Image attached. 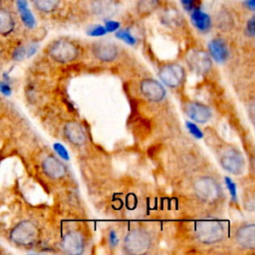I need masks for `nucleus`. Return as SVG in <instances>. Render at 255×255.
<instances>
[{"label": "nucleus", "mask_w": 255, "mask_h": 255, "mask_svg": "<svg viewBox=\"0 0 255 255\" xmlns=\"http://www.w3.org/2000/svg\"><path fill=\"white\" fill-rule=\"evenodd\" d=\"M195 237L202 244H215L225 236L224 225L217 220H201L195 224Z\"/></svg>", "instance_id": "obj_1"}, {"label": "nucleus", "mask_w": 255, "mask_h": 255, "mask_svg": "<svg viewBox=\"0 0 255 255\" xmlns=\"http://www.w3.org/2000/svg\"><path fill=\"white\" fill-rule=\"evenodd\" d=\"M39 238V229L37 225L30 220L18 222L10 231L9 239L17 246H32Z\"/></svg>", "instance_id": "obj_2"}, {"label": "nucleus", "mask_w": 255, "mask_h": 255, "mask_svg": "<svg viewBox=\"0 0 255 255\" xmlns=\"http://www.w3.org/2000/svg\"><path fill=\"white\" fill-rule=\"evenodd\" d=\"M151 246V237L147 231L141 228L130 230L125 237L123 248L126 253L141 255L146 253Z\"/></svg>", "instance_id": "obj_3"}, {"label": "nucleus", "mask_w": 255, "mask_h": 255, "mask_svg": "<svg viewBox=\"0 0 255 255\" xmlns=\"http://www.w3.org/2000/svg\"><path fill=\"white\" fill-rule=\"evenodd\" d=\"M193 191L196 197L205 203H214L221 197V186L211 176H202L193 183Z\"/></svg>", "instance_id": "obj_4"}, {"label": "nucleus", "mask_w": 255, "mask_h": 255, "mask_svg": "<svg viewBox=\"0 0 255 255\" xmlns=\"http://www.w3.org/2000/svg\"><path fill=\"white\" fill-rule=\"evenodd\" d=\"M79 47L72 41L67 39H59L53 42L49 49V56L58 63L67 64L74 61L79 56Z\"/></svg>", "instance_id": "obj_5"}, {"label": "nucleus", "mask_w": 255, "mask_h": 255, "mask_svg": "<svg viewBox=\"0 0 255 255\" xmlns=\"http://www.w3.org/2000/svg\"><path fill=\"white\" fill-rule=\"evenodd\" d=\"M221 166L232 174H240L244 170L245 160L242 153L233 146H225L219 151Z\"/></svg>", "instance_id": "obj_6"}, {"label": "nucleus", "mask_w": 255, "mask_h": 255, "mask_svg": "<svg viewBox=\"0 0 255 255\" xmlns=\"http://www.w3.org/2000/svg\"><path fill=\"white\" fill-rule=\"evenodd\" d=\"M159 79L169 88H177L185 78V72L181 65L170 63L162 66L158 70Z\"/></svg>", "instance_id": "obj_7"}, {"label": "nucleus", "mask_w": 255, "mask_h": 255, "mask_svg": "<svg viewBox=\"0 0 255 255\" xmlns=\"http://www.w3.org/2000/svg\"><path fill=\"white\" fill-rule=\"evenodd\" d=\"M186 62L192 71L200 75L208 73L212 67L211 57L203 50L190 51L186 56Z\"/></svg>", "instance_id": "obj_8"}, {"label": "nucleus", "mask_w": 255, "mask_h": 255, "mask_svg": "<svg viewBox=\"0 0 255 255\" xmlns=\"http://www.w3.org/2000/svg\"><path fill=\"white\" fill-rule=\"evenodd\" d=\"M92 53L95 58L102 62H112L118 57L119 49L115 43L103 40L93 44Z\"/></svg>", "instance_id": "obj_9"}, {"label": "nucleus", "mask_w": 255, "mask_h": 255, "mask_svg": "<svg viewBox=\"0 0 255 255\" xmlns=\"http://www.w3.org/2000/svg\"><path fill=\"white\" fill-rule=\"evenodd\" d=\"M61 249L70 255L83 253L85 249L84 236L78 231H71L67 233L61 241Z\"/></svg>", "instance_id": "obj_10"}, {"label": "nucleus", "mask_w": 255, "mask_h": 255, "mask_svg": "<svg viewBox=\"0 0 255 255\" xmlns=\"http://www.w3.org/2000/svg\"><path fill=\"white\" fill-rule=\"evenodd\" d=\"M140 93L150 102H160L165 97L163 86L154 79H144L139 85Z\"/></svg>", "instance_id": "obj_11"}, {"label": "nucleus", "mask_w": 255, "mask_h": 255, "mask_svg": "<svg viewBox=\"0 0 255 255\" xmlns=\"http://www.w3.org/2000/svg\"><path fill=\"white\" fill-rule=\"evenodd\" d=\"M235 240L243 249L255 248V225L253 223L240 226L235 232Z\"/></svg>", "instance_id": "obj_12"}, {"label": "nucleus", "mask_w": 255, "mask_h": 255, "mask_svg": "<svg viewBox=\"0 0 255 255\" xmlns=\"http://www.w3.org/2000/svg\"><path fill=\"white\" fill-rule=\"evenodd\" d=\"M184 112L189 119L199 124L207 123L212 116L211 111L207 106L195 102L187 104L184 107Z\"/></svg>", "instance_id": "obj_13"}, {"label": "nucleus", "mask_w": 255, "mask_h": 255, "mask_svg": "<svg viewBox=\"0 0 255 255\" xmlns=\"http://www.w3.org/2000/svg\"><path fill=\"white\" fill-rule=\"evenodd\" d=\"M42 169L48 177L53 179H59L66 174V166L53 155H49L43 160Z\"/></svg>", "instance_id": "obj_14"}, {"label": "nucleus", "mask_w": 255, "mask_h": 255, "mask_svg": "<svg viewBox=\"0 0 255 255\" xmlns=\"http://www.w3.org/2000/svg\"><path fill=\"white\" fill-rule=\"evenodd\" d=\"M209 56L217 63H224L229 57V49L221 38H215L208 43Z\"/></svg>", "instance_id": "obj_15"}, {"label": "nucleus", "mask_w": 255, "mask_h": 255, "mask_svg": "<svg viewBox=\"0 0 255 255\" xmlns=\"http://www.w3.org/2000/svg\"><path fill=\"white\" fill-rule=\"evenodd\" d=\"M64 133L68 140L76 145H82L86 142V133L77 122H68L64 127Z\"/></svg>", "instance_id": "obj_16"}, {"label": "nucleus", "mask_w": 255, "mask_h": 255, "mask_svg": "<svg viewBox=\"0 0 255 255\" xmlns=\"http://www.w3.org/2000/svg\"><path fill=\"white\" fill-rule=\"evenodd\" d=\"M190 19L194 27L200 32H207L211 27V19L208 14L200 10L199 7L190 11Z\"/></svg>", "instance_id": "obj_17"}, {"label": "nucleus", "mask_w": 255, "mask_h": 255, "mask_svg": "<svg viewBox=\"0 0 255 255\" xmlns=\"http://www.w3.org/2000/svg\"><path fill=\"white\" fill-rule=\"evenodd\" d=\"M92 9L96 15L110 16L117 10V3L114 0H94Z\"/></svg>", "instance_id": "obj_18"}, {"label": "nucleus", "mask_w": 255, "mask_h": 255, "mask_svg": "<svg viewBox=\"0 0 255 255\" xmlns=\"http://www.w3.org/2000/svg\"><path fill=\"white\" fill-rule=\"evenodd\" d=\"M15 20L11 12L7 9L0 8V35L7 36L14 31Z\"/></svg>", "instance_id": "obj_19"}, {"label": "nucleus", "mask_w": 255, "mask_h": 255, "mask_svg": "<svg viewBox=\"0 0 255 255\" xmlns=\"http://www.w3.org/2000/svg\"><path fill=\"white\" fill-rule=\"evenodd\" d=\"M16 4H17L20 18H21L23 24L29 29L34 28L36 25V21H35V18L33 16L32 12L30 11V9L28 7L27 0H16Z\"/></svg>", "instance_id": "obj_20"}, {"label": "nucleus", "mask_w": 255, "mask_h": 255, "mask_svg": "<svg viewBox=\"0 0 255 255\" xmlns=\"http://www.w3.org/2000/svg\"><path fill=\"white\" fill-rule=\"evenodd\" d=\"M159 6V0H138L136 11L140 16H147L154 12Z\"/></svg>", "instance_id": "obj_21"}, {"label": "nucleus", "mask_w": 255, "mask_h": 255, "mask_svg": "<svg viewBox=\"0 0 255 255\" xmlns=\"http://www.w3.org/2000/svg\"><path fill=\"white\" fill-rule=\"evenodd\" d=\"M161 21L168 26H177L181 23L182 17L177 10L169 8L161 14Z\"/></svg>", "instance_id": "obj_22"}, {"label": "nucleus", "mask_w": 255, "mask_h": 255, "mask_svg": "<svg viewBox=\"0 0 255 255\" xmlns=\"http://www.w3.org/2000/svg\"><path fill=\"white\" fill-rule=\"evenodd\" d=\"M34 7L43 13H51L58 7L60 0H32Z\"/></svg>", "instance_id": "obj_23"}, {"label": "nucleus", "mask_w": 255, "mask_h": 255, "mask_svg": "<svg viewBox=\"0 0 255 255\" xmlns=\"http://www.w3.org/2000/svg\"><path fill=\"white\" fill-rule=\"evenodd\" d=\"M116 36L128 45H134L136 42L135 38L132 36V34L128 30H119Z\"/></svg>", "instance_id": "obj_24"}, {"label": "nucleus", "mask_w": 255, "mask_h": 255, "mask_svg": "<svg viewBox=\"0 0 255 255\" xmlns=\"http://www.w3.org/2000/svg\"><path fill=\"white\" fill-rule=\"evenodd\" d=\"M25 58H27V57H26V47H25V46L21 45V46L16 47V48L13 50V52H12V59H13L14 61L19 62V61L24 60Z\"/></svg>", "instance_id": "obj_25"}, {"label": "nucleus", "mask_w": 255, "mask_h": 255, "mask_svg": "<svg viewBox=\"0 0 255 255\" xmlns=\"http://www.w3.org/2000/svg\"><path fill=\"white\" fill-rule=\"evenodd\" d=\"M106 33H107V30H106L105 26H102V25L93 26V27H91V28L88 30V34H89L90 36H93V37L104 36Z\"/></svg>", "instance_id": "obj_26"}, {"label": "nucleus", "mask_w": 255, "mask_h": 255, "mask_svg": "<svg viewBox=\"0 0 255 255\" xmlns=\"http://www.w3.org/2000/svg\"><path fill=\"white\" fill-rule=\"evenodd\" d=\"M186 128H187V129L189 130V132H190L192 135H194L196 138H201V137L203 136L202 131L200 130V128H199L194 123H192V122H187V123H186Z\"/></svg>", "instance_id": "obj_27"}, {"label": "nucleus", "mask_w": 255, "mask_h": 255, "mask_svg": "<svg viewBox=\"0 0 255 255\" xmlns=\"http://www.w3.org/2000/svg\"><path fill=\"white\" fill-rule=\"evenodd\" d=\"M245 33L248 37L253 38L255 35V18L252 16L246 23V28H245Z\"/></svg>", "instance_id": "obj_28"}, {"label": "nucleus", "mask_w": 255, "mask_h": 255, "mask_svg": "<svg viewBox=\"0 0 255 255\" xmlns=\"http://www.w3.org/2000/svg\"><path fill=\"white\" fill-rule=\"evenodd\" d=\"M53 147H54V149L56 150V152H57L63 159H65V160H68V159H69L68 150L66 149V147H65L63 144H61L60 142H56V143H54Z\"/></svg>", "instance_id": "obj_29"}, {"label": "nucleus", "mask_w": 255, "mask_h": 255, "mask_svg": "<svg viewBox=\"0 0 255 255\" xmlns=\"http://www.w3.org/2000/svg\"><path fill=\"white\" fill-rule=\"evenodd\" d=\"M225 183H226V186L230 192V195L232 198H236L237 196V192H236V185L235 183L233 182V180L230 178V177H225Z\"/></svg>", "instance_id": "obj_30"}, {"label": "nucleus", "mask_w": 255, "mask_h": 255, "mask_svg": "<svg viewBox=\"0 0 255 255\" xmlns=\"http://www.w3.org/2000/svg\"><path fill=\"white\" fill-rule=\"evenodd\" d=\"M197 1L198 0H180V3H181V5H182V7L185 11L190 12L194 8L198 7L197 6Z\"/></svg>", "instance_id": "obj_31"}, {"label": "nucleus", "mask_w": 255, "mask_h": 255, "mask_svg": "<svg viewBox=\"0 0 255 255\" xmlns=\"http://www.w3.org/2000/svg\"><path fill=\"white\" fill-rule=\"evenodd\" d=\"M0 94H2L3 96H6V97L11 96V94H12V88L5 81H0Z\"/></svg>", "instance_id": "obj_32"}, {"label": "nucleus", "mask_w": 255, "mask_h": 255, "mask_svg": "<svg viewBox=\"0 0 255 255\" xmlns=\"http://www.w3.org/2000/svg\"><path fill=\"white\" fill-rule=\"evenodd\" d=\"M105 28H106L107 32H114V31L119 30L120 23L116 22V21H113V20H108L105 23Z\"/></svg>", "instance_id": "obj_33"}, {"label": "nucleus", "mask_w": 255, "mask_h": 255, "mask_svg": "<svg viewBox=\"0 0 255 255\" xmlns=\"http://www.w3.org/2000/svg\"><path fill=\"white\" fill-rule=\"evenodd\" d=\"M38 50V45L35 43H32L26 47V57L30 58L32 57Z\"/></svg>", "instance_id": "obj_34"}, {"label": "nucleus", "mask_w": 255, "mask_h": 255, "mask_svg": "<svg viewBox=\"0 0 255 255\" xmlns=\"http://www.w3.org/2000/svg\"><path fill=\"white\" fill-rule=\"evenodd\" d=\"M109 239H110V243H111L112 246H116V245L118 244V242H119L118 236H117V234H116V232H115L114 230H112V231L110 232Z\"/></svg>", "instance_id": "obj_35"}, {"label": "nucleus", "mask_w": 255, "mask_h": 255, "mask_svg": "<svg viewBox=\"0 0 255 255\" xmlns=\"http://www.w3.org/2000/svg\"><path fill=\"white\" fill-rule=\"evenodd\" d=\"M246 6L253 11L255 7V0H246Z\"/></svg>", "instance_id": "obj_36"}, {"label": "nucleus", "mask_w": 255, "mask_h": 255, "mask_svg": "<svg viewBox=\"0 0 255 255\" xmlns=\"http://www.w3.org/2000/svg\"><path fill=\"white\" fill-rule=\"evenodd\" d=\"M0 4H1V0H0Z\"/></svg>", "instance_id": "obj_37"}]
</instances>
